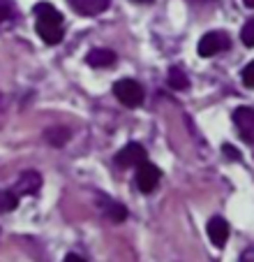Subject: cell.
Instances as JSON below:
<instances>
[{
  "mask_svg": "<svg viewBox=\"0 0 254 262\" xmlns=\"http://www.w3.org/2000/svg\"><path fill=\"white\" fill-rule=\"evenodd\" d=\"M240 262H254V248H247V251H243V255H240Z\"/></svg>",
  "mask_w": 254,
  "mask_h": 262,
  "instance_id": "d6986e66",
  "label": "cell"
},
{
  "mask_svg": "<svg viewBox=\"0 0 254 262\" xmlns=\"http://www.w3.org/2000/svg\"><path fill=\"white\" fill-rule=\"evenodd\" d=\"M67 139H69V133L65 128H54V130L46 133V142L54 144V146H63Z\"/></svg>",
  "mask_w": 254,
  "mask_h": 262,
  "instance_id": "4fadbf2b",
  "label": "cell"
},
{
  "mask_svg": "<svg viewBox=\"0 0 254 262\" xmlns=\"http://www.w3.org/2000/svg\"><path fill=\"white\" fill-rule=\"evenodd\" d=\"M104 211L109 213V218L111 221H125L127 218V211L122 204H116V202H109V207H104Z\"/></svg>",
  "mask_w": 254,
  "mask_h": 262,
  "instance_id": "5bb4252c",
  "label": "cell"
},
{
  "mask_svg": "<svg viewBox=\"0 0 254 262\" xmlns=\"http://www.w3.org/2000/svg\"><path fill=\"white\" fill-rule=\"evenodd\" d=\"M160 179H162V172L153 163L143 160L141 165H137V186L141 193H153L157 188Z\"/></svg>",
  "mask_w": 254,
  "mask_h": 262,
  "instance_id": "277c9868",
  "label": "cell"
},
{
  "mask_svg": "<svg viewBox=\"0 0 254 262\" xmlns=\"http://www.w3.org/2000/svg\"><path fill=\"white\" fill-rule=\"evenodd\" d=\"M226 47H229V35L222 33V30H213V33H206L199 40V56L210 58L215 54H222Z\"/></svg>",
  "mask_w": 254,
  "mask_h": 262,
  "instance_id": "3957f363",
  "label": "cell"
},
{
  "mask_svg": "<svg viewBox=\"0 0 254 262\" xmlns=\"http://www.w3.org/2000/svg\"><path fill=\"white\" fill-rule=\"evenodd\" d=\"M19 207V198L12 190H0V213L5 211H14Z\"/></svg>",
  "mask_w": 254,
  "mask_h": 262,
  "instance_id": "7c38bea8",
  "label": "cell"
},
{
  "mask_svg": "<svg viewBox=\"0 0 254 262\" xmlns=\"http://www.w3.org/2000/svg\"><path fill=\"white\" fill-rule=\"evenodd\" d=\"M63 262H86L81 255H77V253H69V255H65Z\"/></svg>",
  "mask_w": 254,
  "mask_h": 262,
  "instance_id": "ffe728a7",
  "label": "cell"
},
{
  "mask_svg": "<svg viewBox=\"0 0 254 262\" xmlns=\"http://www.w3.org/2000/svg\"><path fill=\"white\" fill-rule=\"evenodd\" d=\"M137 3H153V0H137Z\"/></svg>",
  "mask_w": 254,
  "mask_h": 262,
  "instance_id": "7402d4cb",
  "label": "cell"
},
{
  "mask_svg": "<svg viewBox=\"0 0 254 262\" xmlns=\"http://www.w3.org/2000/svg\"><path fill=\"white\" fill-rule=\"evenodd\" d=\"M240 40L245 47H254V19H249L240 30Z\"/></svg>",
  "mask_w": 254,
  "mask_h": 262,
  "instance_id": "9a60e30c",
  "label": "cell"
},
{
  "mask_svg": "<svg viewBox=\"0 0 254 262\" xmlns=\"http://www.w3.org/2000/svg\"><path fill=\"white\" fill-rule=\"evenodd\" d=\"M113 95L120 100L125 107H139L143 102V89L134 79H120L113 84Z\"/></svg>",
  "mask_w": 254,
  "mask_h": 262,
  "instance_id": "7a4b0ae2",
  "label": "cell"
},
{
  "mask_svg": "<svg viewBox=\"0 0 254 262\" xmlns=\"http://www.w3.org/2000/svg\"><path fill=\"white\" fill-rule=\"evenodd\" d=\"M35 30L46 45H58L63 40L65 28H63V14L56 10L51 3H37L35 5Z\"/></svg>",
  "mask_w": 254,
  "mask_h": 262,
  "instance_id": "6da1fadb",
  "label": "cell"
},
{
  "mask_svg": "<svg viewBox=\"0 0 254 262\" xmlns=\"http://www.w3.org/2000/svg\"><path fill=\"white\" fill-rule=\"evenodd\" d=\"M224 156H226V158H234V160H238V158H240L238 151H236L234 146H229V144H224Z\"/></svg>",
  "mask_w": 254,
  "mask_h": 262,
  "instance_id": "ac0fdd59",
  "label": "cell"
},
{
  "mask_svg": "<svg viewBox=\"0 0 254 262\" xmlns=\"http://www.w3.org/2000/svg\"><path fill=\"white\" fill-rule=\"evenodd\" d=\"M39 188H42V177L35 169H26L16 181V193L19 195H35Z\"/></svg>",
  "mask_w": 254,
  "mask_h": 262,
  "instance_id": "ba28073f",
  "label": "cell"
},
{
  "mask_svg": "<svg viewBox=\"0 0 254 262\" xmlns=\"http://www.w3.org/2000/svg\"><path fill=\"white\" fill-rule=\"evenodd\" d=\"M116 58L118 56L113 54L111 49H93L86 56V63H88L90 68H111V65L116 63Z\"/></svg>",
  "mask_w": 254,
  "mask_h": 262,
  "instance_id": "30bf717a",
  "label": "cell"
},
{
  "mask_svg": "<svg viewBox=\"0 0 254 262\" xmlns=\"http://www.w3.org/2000/svg\"><path fill=\"white\" fill-rule=\"evenodd\" d=\"M169 86H171V89H176V91H185L187 86H190V79L185 77V72H183V70L171 68V70H169Z\"/></svg>",
  "mask_w": 254,
  "mask_h": 262,
  "instance_id": "8fae6325",
  "label": "cell"
},
{
  "mask_svg": "<svg viewBox=\"0 0 254 262\" xmlns=\"http://www.w3.org/2000/svg\"><path fill=\"white\" fill-rule=\"evenodd\" d=\"M143 160H146V148L137 142L125 144L116 156V163L120 165V167H137V165H141Z\"/></svg>",
  "mask_w": 254,
  "mask_h": 262,
  "instance_id": "5b68a950",
  "label": "cell"
},
{
  "mask_svg": "<svg viewBox=\"0 0 254 262\" xmlns=\"http://www.w3.org/2000/svg\"><path fill=\"white\" fill-rule=\"evenodd\" d=\"M243 84L247 86V89H254V60L247 63V68L243 70Z\"/></svg>",
  "mask_w": 254,
  "mask_h": 262,
  "instance_id": "2e32d148",
  "label": "cell"
},
{
  "mask_svg": "<svg viewBox=\"0 0 254 262\" xmlns=\"http://www.w3.org/2000/svg\"><path fill=\"white\" fill-rule=\"evenodd\" d=\"M206 232H208L210 242L215 244L217 248H222L226 244V239H229V223H226L222 216H213L208 221V228H206Z\"/></svg>",
  "mask_w": 254,
  "mask_h": 262,
  "instance_id": "52a82bcc",
  "label": "cell"
},
{
  "mask_svg": "<svg viewBox=\"0 0 254 262\" xmlns=\"http://www.w3.org/2000/svg\"><path fill=\"white\" fill-rule=\"evenodd\" d=\"M12 16V3L10 0H0V24Z\"/></svg>",
  "mask_w": 254,
  "mask_h": 262,
  "instance_id": "e0dca14e",
  "label": "cell"
},
{
  "mask_svg": "<svg viewBox=\"0 0 254 262\" xmlns=\"http://www.w3.org/2000/svg\"><path fill=\"white\" fill-rule=\"evenodd\" d=\"M111 0H72V7L79 12V14H86V16H95V14H102V12L109 10Z\"/></svg>",
  "mask_w": 254,
  "mask_h": 262,
  "instance_id": "9c48e42d",
  "label": "cell"
},
{
  "mask_svg": "<svg viewBox=\"0 0 254 262\" xmlns=\"http://www.w3.org/2000/svg\"><path fill=\"white\" fill-rule=\"evenodd\" d=\"M234 123L238 128L240 137L245 142L254 144V109L252 107H238L234 112Z\"/></svg>",
  "mask_w": 254,
  "mask_h": 262,
  "instance_id": "8992f818",
  "label": "cell"
},
{
  "mask_svg": "<svg viewBox=\"0 0 254 262\" xmlns=\"http://www.w3.org/2000/svg\"><path fill=\"white\" fill-rule=\"evenodd\" d=\"M245 7H254V0H243Z\"/></svg>",
  "mask_w": 254,
  "mask_h": 262,
  "instance_id": "44dd1931",
  "label": "cell"
}]
</instances>
